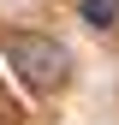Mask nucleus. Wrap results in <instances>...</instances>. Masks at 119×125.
<instances>
[{
    "mask_svg": "<svg viewBox=\"0 0 119 125\" xmlns=\"http://www.w3.org/2000/svg\"><path fill=\"white\" fill-rule=\"evenodd\" d=\"M6 60H12V72H18L30 89H60L66 72H71V54L60 48L54 36H42V30H12L6 36Z\"/></svg>",
    "mask_w": 119,
    "mask_h": 125,
    "instance_id": "obj_1",
    "label": "nucleus"
},
{
    "mask_svg": "<svg viewBox=\"0 0 119 125\" xmlns=\"http://www.w3.org/2000/svg\"><path fill=\"white\" fill-rule=\"evenodd\" d=\"M78 18L95 24V30H113L119 24V0H78Z\"/></svg>",
    "mask_w": 119,
    "mask_h": 125,
    "instance_id": "obj_2",
    "label": "nucleus"
}]
</instances>
